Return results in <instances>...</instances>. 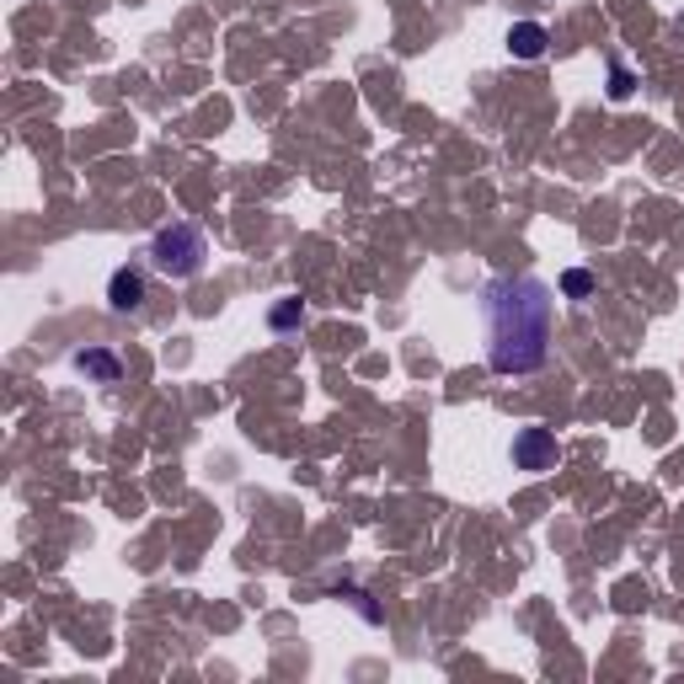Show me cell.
Wrapping results in <instances>:
<instances>
[{
	"label": "cell",
	"mask_w": 684,
	"mask_h": 684,
	"mask_svg": "<svg viewBox=\"0 0 684 684\" xmlns=\"http://www.w3.org/2000/svg\"><path fill=\"white\" fill-rule=\"evenodd\" d=\"M508 455H513V471H551L561 460V444L551 428H519Z\"/></svg>",
	"instance_id": "3"
},
{
	"label": "cell",
	"mask_w": 684,
	"mask_h": 684,
	"mask_svg": "<svg viewBox=\"0 0 684 684\" xmlns=\"http://www.w3.org/2000/svg\"><path fill=\"white\" fill-rule=\"evenodd\" d=\"M289 326H306L300 300H284V306H273V332H289Z\"/></svg>",
	"instance_id": "8"
},
{
	"label": "cell",
	"mask_w": 684,
	"mask_h": 684,
	"mask_svg": "<svg viewBox=\"0 0 684 684\" xmlns=\"http://www.w3.org/2000/svg\"><path fill=\"white\" fill-rule=\"evenodd\" d=\"M108 306L119 315L139 311L145 306V273H134V268H119L113 278H108Z\"/></svg>",
	"instance_id": "5"
},
{
	"label": "cell",
	"mask_w": 684,
	"mask_h": 684,
	"mask_svg": "<svg viewBox=\"0 0 684 684\" xmlns=\"http://www.w3.org/2000/svg\"><path fill=\"white\" fill-rule=\"evenodd\" d=\"M150 273H161V278H172V284H187V278H198L203 273V262H209V236L192 225V220H172V225H161L156 236H150Z\"/></svg>",
	"instance_id": "2"
},
{
	"label": "cell",
	"mask_w": 684,
	"mask_h": 684,
	"mask_svg": "<svg viewBox=\"0 0 684 684\" xmlns=\"http://www.w3.org/2000/svg\"><path fill=\"white\" fill-rule=\"evenodd\" d=\"M70 370L97 380V385H119L124 364H119V353H108V348H75V353H70Z\"/></svg>",
	"instance_id": "4"
},
{
	"label": "cell",
	"mask_w": 684,
	"mask_h": 684,
	"mask_svg": "<svg viewBox=\"0 0 684 684\" xmlns=\"http://www.w3.org/2000/svg\"><path fill=\"white\" fill-rule=\"evenodd\" d=\"M551 315L557 295L546 278L508 273L482 289V326H487V364L493 374H535L551 359Z\"/></svg>",
	"instance_id": "1"
},
{
	"label": "cell",
	"mask_w": 684,
	"mask_h": 684,
	"mask_svg": "<svg viewBox=\"0 0 684 684\" xmlns=\"http://www.w3.org/2000/svg\"><path fill=\"white\" fill-rule=\"evenodd\" d=\"M546 43H551V33H546L540 22H513V27H508V54H513V60H540Z\"/></svg>",
	"instance_id": "6"
},
{
	"label": "cell",
	"mask_w": 684,
	"mask_h": 684,
	"mask_svg": "<svg viewBox=\"0 0 684 684\" xmlns=\"http://www.w3.org/2000/svg\"><path fill=\"white\" fill-rule=\"evenodd\" d=\"M561 295H572V300H588V295H594V273H583V268H567V273H561Z\"/></svg>",
	"instance_id": "7"
},
{
	"label": "cell",
	"mask_w": 684,
	"mask_h": 684,
	"mask_svg": "<svg viewBox=\"0 0 684 684\" xmlns=\"http://www.w3.org/2000/svg\"><path fill=\"white\" fill-rule=\"evenodd\" d=\"M631 91H636V80H631V70L615 60V64H610V97H615V102H625Z\"/></svg>",
	"instance_id": "9"
}]
</instances>
